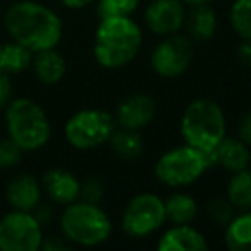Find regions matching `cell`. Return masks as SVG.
<instances>
[{
	"label": "cell",
	"mask_w": 251,
	"mask_h": 251,
	"mask_svg": "<svg viewBox=\"0 0 251 251\" xmlns=\"http://www.w3.org/2000/svg\"><path fill=\"white\" fill-rule=\"evenodd\" d=\"M4 26L11 40L33 53L55 49L62 40L64 25L55 11L35 0H19L5 11Z\"/></svg>",
	"instance_id": "cell-1"
},
{
	"label": "cell",
	"mask_w": 251,
	"mask_h": 251,
	"mask_svg": "<svg viewBox=\"0 0 251 251\" xmlns=\"http://www.w3.org/2000/svg\"><path fill=\"white\" fill-rule=\"evenodd\" d=\"M141 45L143 31L129 16L105 18L95 31L93 55L105 69H122L136 59Z\"/></svg>",
	"instance_id": "cell-2"
},
{
	"label": "cell",
	"mask_w": 251,
	"mask_h": 251,
	"mask_svg": "<svg viewBox=\"0 0 251 251\" xmlns=\"http://www.w3.org/2000/svg\"><path fill=\"white\" fill-rule=\"evenodd\" d=\"M5 131L23 151H36L49 143L52 126L42 105L21 97L5 107Z\"/></svg>",
	"instance_id": "cell-3"
},
{
	"label": "cell",
	"mask_w": 251,
	"mask_h": 251,
	"mask_svg": "<svg viewBox=\"0 0 251 251\" xmlns=\"http://www.w3.org/2000/svg\"><path fill=\"white\" fill-rule=\"evenodd\" d=\"M179 127L186 145L201 151H213L226 138V114L215 100L198 98L184 108Z\"/></svg>",
	"instance_id": "cell-4"
},
{
	"label": "cell",
	"mask_w": 251,
	"mask_h": 251,
	"mask_svg": "<svg viewBox=\"0 0 251 251\" xmlns=\"http://www.w3.org/2000/svg\"><path fill=\"white\" fill-rule=\"evenodd\" d=\"M60 232L73 246L93 248L110 237L112 220L100 205L76 200L60 215Z\"/></svg>",
	"instance_id": "cell-5"
},
{
	"label": "cell",
	"mask_w": 251,
	"mask_h": 251,
	"mask_svg": "<svg viewBox=\"0 0 251 251\" xmlns=\"http://www.w3.org/2000/svg\"><path fill=\"white\" fill-rule=\"evenodd\" d=\"M210 167H213L212 151H201L184 143L162 153L153 172L164 186L181 189L195 184Z\"/></svg>",
	"instance_id": "cell-6"
},
{
	"label": "cell",
	"mask_w": 251,
	"mask_h": 251,
	"mask_svg": "<svg viewBox=\"0 0 251 251\" xmlns=\"http://www.w3.org/2000/svg\"><path fill=\"white\" fill-rule=\"evenodd\" d=\"M117 122L110 112L103 108H83L73 114L64 126V138L76 150H95L107 145Z\"/></svg>",
	"instance_id": "cell-7"
},
{
	"label": "cell",
	"mask_w": 251,
	"mask_h": 251,
	"mask_svg": "<svg viewBox=\"0 0 251 251\" xmlns=\"http://www.w3.org/2000/svg\"><path fill=\"white\" fill-rule=\"evenodd\" d=\"M165 222L164 200L155 193H138L122 212L121 229L126 236L143 239L162 229Z\"/></svg>",
	"instance_id": "cell-8"
},
{
	"label": "cell",
	"mask_w": 251,
	"mask_h": 251,
	"mask_svg": "<svg viewBox=\"0 0 251 251\" xmlns=\"http://www.w3.org/2000/svg\"><path fill=\"white\" fill-rule=\"evenodd\" d=\"M42 224L33 212L11 210L0 219V250L36 251L43 243Z\"/></svg>",
	"instance_id": "cell-9"
},
{
	"label": "cell",
	"mask_w": 251,
	"mask_h": 251,
	"mask_svg": "<svg viewBox=\"0 0 251 251\" xmlns=\"http://www.w3.org/2000/svg\"><path fill=\"white\" fill-rule=\"evenodd\" d=\"M195 57V45L189 36L174 35L164 36L150 55V66L153 73L165 79L179 77L189 69Z\"/></svg>",
	"instance_id": "cell-10"
},
{
	"label": "cell",
	"mask_w": 251,
	"mask_h": 251,
	"mask_svg": "<svg viewBox=\"0 0 251 251\" xmlns=\"http://www.w3.org/2000/svg\"><path fill=\"white\" fill-rule=\"evenodd\" d=\"M186 4L182 0H151L145 9V25L157 36L179 33L186 23Z\"/></svg>",
	"instance_id": "cell-11"
},
{
	"label": "cell",
	"mask_w": 251,
	"mask_h": 251,
	"mask_svg": "<svg viewBox=\"0 0 251 251\" xmlns=\"http://www.w3.org/2000/svg\"><path fill=\"white\" fill-rule=\"evenodd\" d=\"M157 115V100L150 93H133L124 97L115 108L117 127L141 131Z\"/></svg>",
	"instance_id": "cell-12"
},
{
	"label": "cell",
	"mask_w": 251,
	"mask_h": 251,
	"mask_svg": "<svg viewBox=\"0 0 251 251\" xmlns=\"http://www.w3.org/2000/svg\"><path fill=\"white\" fill-rule=\"evenodd\" d=\"M43 195L57 205H69L79 200L81 181L71 171L62 167L49 169L40 179Z\"/></svg>",
	"instance_id": "cell-13"
},
{
	"label": "cell",
	"mask_w": 251,
	"mask_h": 251,
	"mask_svg": "<svg viewBox=\"0 0 251 251\" xmlns=\"http://www.w3.org/2000/svg\"><path fill=\"white\" fill-rule=\"evenodd\" d=\"M42 184L31 174H18L9 181L5 188V200L12 210L33 212L42 201Z\"/></svg>",
	"instance_id": "cell-14"
},
{
	"label": "cell",
	"mask_w": 251,
	"mask_h": 251,
	"mask_svg": "<svg viewBox=\"0 0 251 251\" xmlns=\"http://www.w3.org/2000/svg\"><path fill=\"white\" fill-rule=\"evenodd\" d=\"M160 251H205L208 250V241L191 224H172L160 236L157 243Z\"/></svg>",
	"instance_id": "cell-15"
},
{
	"label": "cell",
	"mask_w": 251,
	"mask_h": 251,
	"mask_svg": "<svg viewBox=\"0 0 251 251\" xmlns=\"http://www.w3.org/2000/svg\"><path fill=\"white\" fill-rule=\"evenodd\" d=\"M213 167H222L224 171L239 172L251 165V148L239 138L226 136L212 151Z\"/></svg>",
	"instance_id": "cell-16"
},
{
	"label": "cell",
	"mask_w": 251,
	"mask_h": 251,
	"mask_svg": "<svg viewBox=\"0 0 251 251\" xmlns=\"http://www.w3.org/2000/svg\"><path fill=\"white\" fill-rule=\"evenodd\" d=\"M31 67L36 79L47 86H53V84L60 83L67 71L66 60L55 49L36 52L33 55Z\"/></svg>",
	"instance_id": "cell-17"
},
{
	"label": "cell",
	"mask_w": 251,
	"mask_h": 251,
	"mask_svg": "<svg viewBox=\"0 0 251 251\" xmlns=\"http://www.w3.org/2000/svg\"><path fill=\"white\" fill-rule=\"evenodd\" d=\"M184 26L188 28V35L195 42H208L217 33V14L210 5H195L186 14Z\"/></svg>",
	"instance_id": "cell-18"
},
{
	"label": "cell",
	"mask_w": 251,
	"mask_h": 251,
	"mask_svg": "<svg viewBox=\"0 0 251 251\" xmlns=\"http://www.w3.org/2000/svg\"><path fill=\"white\" fill-rule=\"evenodd\" d=\"M165 219L171 224H193L200 213V205L188 193L176 191L164 200Z\"/></svg>",
	"instance_id": "cell-19"
},
{
	"label": "cell",
	"mask_w": 251,
	"mask_h": 251,
	"mask_svg": "<svg viewBox=\"0 0 251 251\" xmlns=\"http://www.w3.org/2000/svg\"><path fill=\"white\" fill-rule=\"evenodd\" d=\"M107 145L115 153V157L126 162H133L140 158L145 150V141L141 138L140 131L122 129V127L114 131Z\"/></svg>",
	"instance_id": "cell-20"
},
{
	"label": "cell",
	"mask_w": 251,
	"mask_h": 251,
	"mask_svg": "<svg viewBox=\"0 0 251 251\" xmlns=\"http://www.w3.org/2000/svg\"><path fill=\"white\" fill-rule=\"evenodd\" d=\"M224 243L230 251H251V210L232 217L226 226Z\"/></svg>",
	"instance_id": "cell-21"
},
{
	"label": "cell",
	"mask_w": 251,
	"mask_h": 251,
	"mask_svg": "<svg viewBox=\"0 0 251 251\" xmlns=\"http://www.w3.org/2000/svg\"><path fill=\"white\" fill-rule=\"evenodd\" d=\"M35 53L25 45L14 42H5L0 45V71L7 74H21L31 67Z\"/></svg>",
	"instance_id": "cell-22"
},
{
	"label": "cell",
	"mask_w": 251,
	"mask_h": 251,
	"mask_svg": "<svg viewBox=\"0 0 251 251\" xmlns=\"http://www.w3.org/2000/svg\"><path fill=\"white\" fill-rule=\"evenodd\" d=\"M226 198L236 210H251V169L234 172L226 189Z\"/></svg>",
	"instance_id": "cell-23"
},
{
	"label": "cell",
	"mask_w": 251,
	"mask_h": 251,
	"mask_svg": "<svg viewBox=\"0 0 251 251\" xmlns=\"http://www.w3.org/2000/svg\"><path fill=\"white\" fill-rule=\"evenodd\" d=\"M229 19L234 33L241 40H251V0H234Z\"/></svg>",
	"instance_id": "cell-24"
},
{
	"label": "cell",
	"mask_w": 251,
	"mask_h": 251,
	"mask_svg": "<svg viewBox=\"0 0 251 251\" xmlns=\"http://www.w3.org/2000/svg\"><path fill=\"white\" fill-rule=\"evenodd\" d=\"M141 0H97V12L100 19L131 16Z\"/></svg>",
	"instance_id": "cell-25"
},
{
	"label": "cell",
	"mask_w": 251,
	"mask_h": 251,
	"mask_svg": "<svg viewBox=\"0 0 251 251\" xmlns=\"http://www.w3.org/2000/svg\"><path fill=\"white\" fill-rule=\"evenodd\" d=\"M234 210L236 208H234L232 203L227 198H215V200H212L208 205V215L217 226L226 227L227 224L232 220V217L236 215Z\"/></svg>",
	"instance_id": "cell-26"
},
{
	"label": "cell",
	"mask_w": 251,
	"mask_h": 251,
	"mask_svg": "<svg viewBox=\"0 0 251 251\" xmlns=\"http://www.w3.org/2000/svg\"><path fill=\"white\" fill-rule=\"evenodd\" d=\"M23 153L25 151L9 136L4 138V140H0V169L7 171V169L16 167L23 160Z\"/></svg>",
	"instance_id": "cell-27"
},
{
	"label": "cell",
	"mask_w": 251,
	"mask_h": 251,
	"mask_svg": "<svg viewBox=\"0 0 251 251\" xmlns=\"http://www.w3.org/2000/svg\"><path fill=\"white\" fill-rule=\"evenodd\" d=\"M105 195V188L103 182L97 177H88L84 181H81V188H79V200L81 201H88V203H100L103 200Z\"/></svg>",
	"instance_id": "cell-28"
},
{
	"label": "cell",
	"mask_w": 251,
	"mask_h": 251,
	"mask_svg": "<svg viewBox=\"0 0 251 251\" xmlns=\"http://www.w3.org/2000/svg\"><path fill=\"white\" fill-rule=\"evenodd\" d=\"M12 93H14V88H12L11 74L0 71V108L7 107L9 101L12 100Z\"/></svg>",
	"instance_id": "cell-29"
},
{
	"label": "cell",
	"mask_w": 251,
	"mask_h": 251,
	"mask_svg": "<svg viewBox=\"0 0 251 251\" xmlns=\"http://www.w3.org/2000/svg\"><path fill=\"white\" fill-rule=\"evenodd\" d=\"M73 248V244L66 239V237L60 236H50V237H43V243L40 246V250L45 251H60V250H69Z\"/></svg>",
	"instance_id": "cell-30"
},
{
	"label": "cell",
	"mask_w": 251,
	"mask_h": 251,
	"mask_svg": "<svg viewBox=\"0 0 251 251\" xmlns=\"http://www.w3.org/2000/svg\"><path fill=\"white\" fill-rule=\"evenodd\" d=\"M237 138L251 148V110L243 114L237 122Z\"/></svg>",
	"instance_id": "cell-31"
},
{
	"label": "cell",
	"mask_w": 251,
	"mask_h": 251,
	"mask_svg": "<svg viewBox=\"0 0 251 251\" xmlns=\"http://www.w3.org/2000/svg\"><path fill=\"white\" fill-rule=\"evenodd\" d=\"M237 57L246 67L251 69V40H243L237 47Z\"/></svg>",
	"instance_id": "cell-32"
},
{
	"label": "cell",
	"mask_w": 251,
	"mask_h": 251,
	"mask_svg": "<svg viewBox=\"0 0 251 251\" xmlns=\"http://www.w3.org/2000/svg\"><path fill=\"white\" fill-rule=\"evenodd\" d=\"M59 2L64 5V7L77 11V9H84L86 5L93 4V2H97V0H59Z\"/></svg>",
	"instance_id": "cell-33"
},
{
	"label": "cell",
	"mask_w": 251,
	"mask_h": 251,
	"mask_svg": "<svg viewBox=\"0 0 251 251\" xmlns=\"http://www.w3.org/2000/svg\"><path fill=\"white\" fill-rule=\"evenodd\" d=\"M186 5H189V7H195V5H210L213 4L215 0H182Z\"/></svg>",
	"instance_id": "cell-34"
},
{
	"label": "cell",
	"mask_w": 251,
	"mask_h": 251,
	"mask_svg": "<svg viewBox=\"0 0 251 251\" xmlns=\"http://www.w3.org/2000/svg\"><path fill=\"white\" fill-rule=\"evenodd\" d=\"M250 167H251V165H250Z\"/></svg>",
	"instance_id": "cell-35"
}]
</instances>
